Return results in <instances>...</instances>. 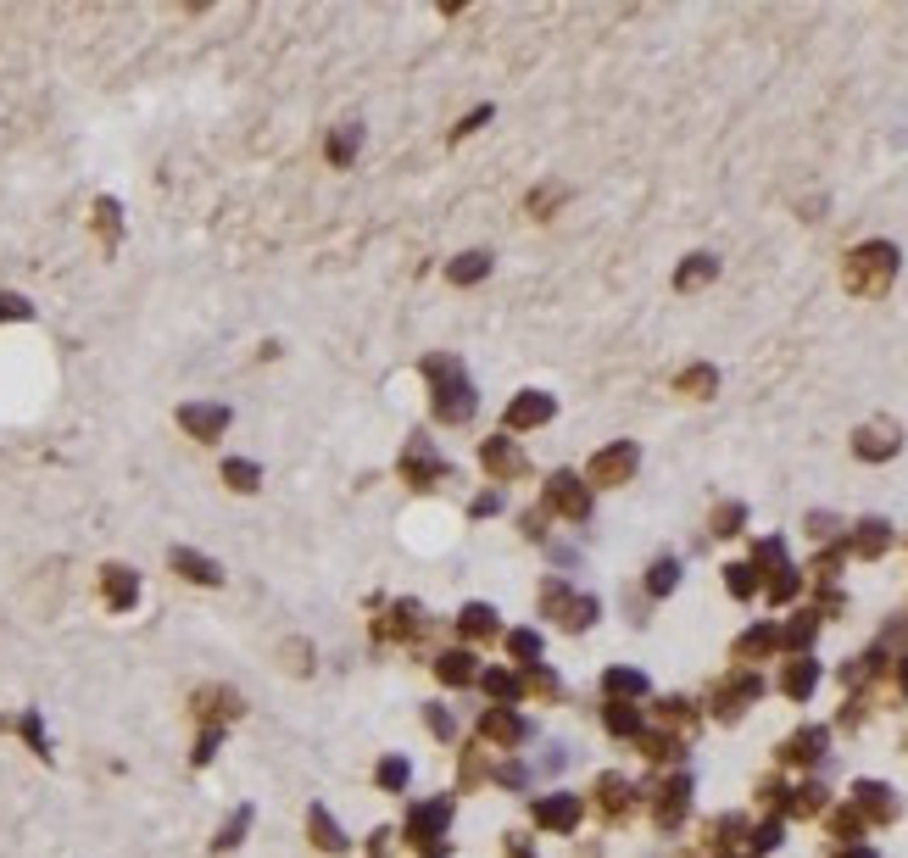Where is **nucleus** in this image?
I'll return each instance as SVG.
<instances>
[{
    "label": "nucleus",
    "mask_w": 908,
    "mask_h": 858,
    "mask_svg": "<svg viewBox=\"0 0 908 858\" xmlns=\"http://www.w3.org/2000/svg\"><path fill=\"white\" fill-rule=\"evenodd\" d=\"M546 513L586 518V513H591V497L579 490V480H574V474H552V480H546Z\"/></svg>",
    "instance_id": "obj_4"
},
{
    "label": "nucleus",
    "mask_w": 908,
    "mask_h": 858,
    "mask_svg": "<svg viewBox=\"0 0 908 858\" xmlns=\"http://www.w3.org/2000/svg\"><path fill=\"white\" fill-rule=\"evenodd\" d=\"M680 390L708 396V390H713V368H686V374H680Z\"/></svg>",
    "instance_id": "obj_23"
},
{
    "label": "nucleus",
    "mask_w": 908,
    "mask_h": 858,
    "mask_svg": "<svg viewBox=\"0 0 908 858\" xmlns=\"http://www.w3.org/2000/svg\"><path fill=\"white\" fill-rule=\"evenodd\" d=\"M312 831H318V847H323V853H340V847H346V836L329 825V814H312Z\"/></svg>",
    "instance_id": "obj_20"
},
{
    "label": "nucleus",
    "mask_w": 908,
    "mask_h": 858,
    "mask_svg": "<svg viewBox=\"0 0 908 858\" xmlns=\"http://www.w3.org/2000/svg\"><path fill=\"white\" fill-rule=\"evenodd\" d=\"M396 474H402L412 490H430L435 480H446V463H440V452H435L424 435H412L407 452H402V463H396Z\"/></svg>",
    "instance_id": "obj_3"
},
{
    "label": "nucleus",
    "mask_w": 908,
    "mask_h": 858,
    "mask_svg": "<svg viewBox=\"0 0 908 858\" xmlns=\"http://www.w3.org/2000/svg\"><path fill=\"white\" fill-rule=\"evenodd\" d=\"M507 647H513V657H535V652H541V636H535V630H513Z\"/></svg>",
    "instance_id": "obj_21"
},
{
    "label": "nucleus",
    "mask_w": 908,
    "mask_h": 858,
    "mask_svg": "<svg viewBox=\"0 0 908 858\" xmlns=\"http://www.w3.org/2000/svg\"><path fill=\"white\" fill-rule=\"evenodd\" d=\"M725 574H730V591H736V597H753V585H758V580H753V569H747V564H730Z\"/></svg>",
    "instance_id": "obj_22"
},
{
    "label": "nucleus",
    "mask_w": 908,
    "mask_h": 858,
    "mask_svg": "<svg viewBox=\"0 0 908 858\" xmlns=\"http://www.w3.org/2000/svg\"><path fill=\"white\" fill-rule=\"evenodd\" d=\"M458 630H463V636H474V641L496 636V608H485V602H468V608L458 613Z\"/></svg>",
    "instance_id": "obj_11"
},
{
    "label": "nucleus",
    "mask_w": 908,
    "mask_h": 858,
    "mask_svg": "<svg viewBox=\"0 0 908 858\" xmlns=\"http://www.w3.org/2000/svg\"><path fill=\"white\" fill-rule=\"evenodd\" d=\"M479 463H485V474H491V480H518V474H524V452H518L507 435H491V441L479 446Z\"/></svg>",
    "instance_id": "obj_5"
},
{
    "label": "nucleus",
    "mask_w": 908,
    "mask_h": 858,
    "mask_svg": "<svg viewBox=\"0 0 908 858\" xmlns=\"http://www.w3.org/2000/svg\"><path fill=\"white\" fill-rule=\"evenodd\" d=\"M674 580H680V564H674V557H658V564L646 569V591H658V597H663V591H674Z\"/></svg>",
    "instance_id": "obj_15"
},
{
    "label": "nucleus",
    "mask_w": 908,
    "mask_h": 858,
    "mask_svg": "<svg viewBox=\"0 0 908 858\" xmlns=\"http://www.w3.org/2000/svg\"><path fill=\"white\" fill-rule=\"evenodd\" d=\"M424 379H430V396H435L430 413H435L440 424H468V418H474L479 396L468 390L458 357H424Z\"/></svg>",
    "instance_id": "obj_1"
},
{
    "label": "nucleus",
    "mask_w": 908,
    "mask_h": 858,
    "mask_svg": "<svg viewBox=\"0 0 908 858\" xmlns=\"http://www.w3.org/2000/svg\"><path fill=\"white\" fill-rule=\"evenodd\" d=\"M808 530H814V536H830V530H836V518H825V513H814V518H808Z\"/></svg>",
    "instance_id": "obj_27"
},
{
    "label": "nucleus",
    "mask_w": 908,
    "mask_h": 858,
    "mask_svg": "<svg viewBox=\"0 0 908 858\" xmlns=\"http://www.w3.org/2000/svg\"><path fill=\"white\" fill-rule=\"evenodd\" d=\"M496 508H502V490H485V497H474V508H468V513H479V518H485V513H496Z\"/></svg>",
    "instance_id": "obj_25"
},
{
    "label": "nucleus",
    "mask_w": 908,
    "mask_h": 858,
    "mask_svg": "<svg viewBox=\"0 0 908 858\" xmlns=\"http://www.w3.org/2000/svg\"><path fill=\"white\" fill-rule=\"evenodd\" d=\"M546 418H552V396H541V390H524V396L507 407V424H513V429H530V424H546Z\"/></svg>",
    "instance_id": "obj_8"
},
{
    "label": "nucleus",
    "mask_w": 908,
    "mask_h": 858,
    "mask_svg": "<svg viewBox=\"0 0 908 858\" xmlns=\"http://www.w3.org/2000/svg\"><path fill=\"white\" fill-rule=\"evenodd\" d=\"M184 424L196 429V435H218V429L229 424V413L223 407H184Z\"/></svg>",
    "instance_id": "obj_13"
},
{
    "label": "nucleus",
    "mask_w": 908,
    "mask_h": 858,
    "mask_svg": "<svg viewBox=\"0 0 908 858\" xmlns=\"http://www.w3.org/2000/svg\"><path fill=\"white\" fill-rule=\"evenodd\" d=\"M892 268H897V251L892 246H858L853 262H848V284L869 295V290H881L892 279Z\"/></svg>",
    "instance_id": "obj_2"
},
{
    "label": "nucleus",
    "mask_w": 908,
    "mask_h": 858,
    "mask_svg": "<svg viewBox=\"0 0 908 858\" xmlns=\"http://www.w3.org/2000/svg\"><path fill=\"white\" fill-rule=\"evenodd\" d=\"M741 524H747V508H741V502H725L719 513H713V536H741Z\"/></svg>",
    "instance_id": "obj_17"
},
{
    "label": "nucleus",
    "mask_w": 908,
    "mask_h": 858,
    "mask_svg": "<svg viewBox=\"0 0 908 858\" xmlns=\"http://www.w3.org/2000/svg\"><path fill=\"white\" fill-rule=\"evenodd\" d=\"M223 480H229L235 490H256L263 469H256V463H246V457H235V463H223Z\"/></svg>",
    "instance_id": "obj_16"
},
{
    "label": "nucleus",
    "mask_w": 908,
    "mask_h": 858,
    "mask_svg": "<svg viewBox=\"0 0 908 858\" xmlns=\"http://www.w3.org/2000/svg\"><path fill=\"white\" fill-rule=\"evenodd\" d=\"M485 117H491V107H479V112H474V117H463V123H458V128H451V140H463V135H474V128H479V123H485Z\"/></svg>",
    "instance_id": "obj_24"
},
{
    "label": "nucleus",
    "mask_w": 908,
    "mask_h": 858,
    "mask_svg": "<svg viewBox=\"0 0 908 858\" xmlns=\"http://www.w3.org/2000/svg\"><path fill=\"white\" fill-rule=\"evenodd\" d=\"M630 474H635V446H630V441H619V446H607V452L591 457V480H597V485H619V480H630Z\"/></svg>",
    "instance_id": "obj_6"
},
{
    "label": "nucleus",
    "mask_w": 908,
    "mask_h": 858,
    "mask_svg": "<svg viewBox=\"0 0 908 858\" xmlns=\"http://www.w3.org/2000/svg\"><path fill=\"white\" fill-rule=\"evenodd\" d=\"M173 564H179L190 580H207V585H218V564H207V557H196V552H173Z\"/></svg>",
    "instance_id": "obj_18"
},
{
    "label": "nucleus",
    "mask_w": 908,
    "mask_h": 858,
    "mask_svg": "<svg viewBox=\"0 0 908 858\" xmlns=\"http://www.w3.org/2000/svg\"><path fill=\"white\" fill-rule=\"evenodd\" d=\"M702 279H713V256H686V268H680V290H691V284H702Z\"/></svg>",
    "instance_id": "obj_19"
},
{
    "label": "nucleus",
    "mask_w": 908,
    "mask_h": 858,
    "mask_svg": "<svg viewBox=\"0 0 908 858\" xmlns=\"http://www.w3.org/2000/svg\"><path fill=\"white\" fill-rule=\"evenodd\" d=\"M485 274H491V251H463V256L446 268L451 284H474V279H485Z\"/></svg>",
    "instance_id": "obj_12"
},
{
    "label": "nucleus",
    "mask_w": 908,
    "mask_h": 858,
    "mask_svg": "<svg viewBox=\"0 0 908 858\" xmlns=\"http://www.w3.org/2000/svg\"><path fill=\"white\" fill-rule=\"evenodd\" d=\"M886 546H892L886 518H864V524H858V536H853V552H858V557H881Z\"/></svg>",
    "instance_id": "obj_10"
},
{
    "label": "nucleus",
    "mask_w": 908,
    "mask_h": 858,
    "mask_svg": "<svg viewBox=\"0 0 908 858\" xmlns=\"http://www.w3.org/2000/svg\"><path fill=\"white\" fill-rule=\"evenodd\" d=\"M853 452L864 457V463H881V457H892V452H897V424H892V418L864 424V429H858V441H853Z\"/></svg>",
    "instance_id": "obj_7"
},
{
    "label": "nucleus",
    "mask_w": 908,
    "mask_h": 858,
    "mask_svg": "<svg viewBox=\"0 0 908 858\" xmlns=\"http://www.w3.org/2000/svg\"><path fill=\"white\" fill-rule=\"evenodd\" d=\"M435 669H440V680L463 685V680H474V657H468V652H446V657H440Z\"/></svg>",
    "instance_id": "obj_14"
},
{
    "label": "nucleus",
    "mask_w": 908,
    "mask_h": 858,
    "mask_svg": "<svg viewBox=\"0 0 908 858\" xmlns=\"http://www.w3.org/2000/svg\"><path fill=\"white\" fill-rule=\"evenodd\" d=\"M518 524H524V536H530V541H541V536H546V530H541V513H524Z\"/></svg>",
    "instance_id": "obj_26"
},
{
    "label": "nucleus",
    "mask_w": 908,
    "mask_h": 858,
    "mask_svg": "<svg viewBox=\"0 0 908 858\" xmlns=\"http://www.w3.org/2000/svg\"><path fill=\"white\" fill-rule=\"evenodd\" d=\"M357 145H363V123H346V128H335V135H329V145H323V151H329L335 168H351V162H357Z\"/></svg>",
    "instance_id": "obj_9"
}]
</instances>
